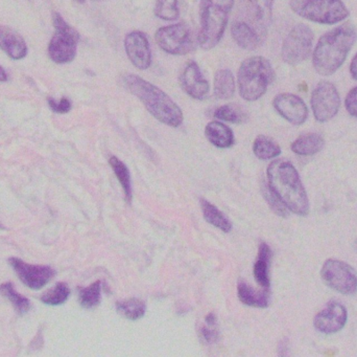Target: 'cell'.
<instances>
[{
    "mask_svg": "<svg viewBox=\"0 0 357 357\" xmlns=\"http://www.w3.org/2000/svg\"><path fill=\"white\" fill-rule=\"evenodd\" d=\"M356 38V29L351 23H344L324 34L312 54L317 73L325 77L333 75L345 62Z\"/></svg>",
    "mask_w": 357,
    "mask_h": 357,
    "instance_id": "obj_1",
    "label": "cell"
},
{
    "mask_svg": "<svg viewBox=\"0 0 357 357\" xmlns=\"http://www.w3.org/2000/svg\"><path fill=\"white\" fill-rule=\"evenodd\" d=\"M123 82L125 87L142 101L155 119L174 128L182 124L184 119L182 110L167 92L134 73L123 75Z\"/></svg>",
    "mask_w": 357,
    "mask_h": 357,
    "instance_id": "obj_2",
    "label": "cell"
},
{
    "mask_svg": "<svg viewBox=\"0 0 357 357\" xmlns=\"http://www.w3.org/2000/svg\"><path fill=\"white\" fill-rule=\"evenodd\" d=\"M268 186L289 211L299 216L310 213L307 193L293 163L283 159L271 163L268 168Z\"/></svg>",
    "mask_w": 357,
    "mask_h": 357,
    "instance_id": "obj_3",
    "label": "cell"
},
{
    "mask_svg": "<svg viewBox=\"0 0 357 357\" xmlns=\"http://www.w3.org/2000/svg\"><path fill=\"white\" fill-rule=\"evenodd\" d=\"M235 0H201L197 42L204 50L215 48L226 31Z\"/></svg>",
    "mask_w": 357,
    "mask_h": 357,
    "instance_id": "obj_4",
    "label": "cell"
},
{
    "mask_svg": "<svg viewBox=\"0 0 357 357\" xmlns=\"http://www.w3.org/2000/svg\"><path fill=\"white\" fill-rule=\"evenodd\" d=\"M274 79V69L268 59L261 56L245 59L237 75L239 94L248 102L259 100Z\"/></svg>",
    "mask_w": 357,
    "mask_h": 357,
    "instance_id": "obj_5",
    "label": "cell"
},
{
    "mask_svg": "<svg viewBox=\"0 0 357 357\" xmlns=\"http://www.w3.org/2000/svg\"><path fill=\"white\" fill-rule=\"evenodd\" d=\"M289 4L302 18L321 24H335L349 16L342 0H291Z\"/></svg>",
    "mask_w": 357,
    "mask_h": 357,
    "instance_id": "obj_6",
    "label": "cell"
},
{
    "mask_svg": "<svg viewBox=\"0 0 357 357\" xmlns=\"http://www.w3.org/2000/svg\"><path fill=\"white\" fill-rule=\"evenodd\" d=\"M52 23L56 33L48 44V56L58 64L71 62L77 56L79 34L59 13L52 14Z\"/></svg>",
    "mask_w": 357,
    "mask_h": 357,
    "instance_id": "obj_7",
    "label": "cell"
},
{
    "mask_svg": "<svg viewBox=\"0 0 357 357\" xmlns=\"http://www.w3.org/2000/svg\"><path fill=\"white\" fill-rule=\"evenodd\" d=\"M155 40L161 50L175 56H183L195 50L192 31L185 22L161 27L156 31Z\"/></svg>",
    "mask_w": 357,
    "mask_h": 357,
    "instance_id": "obj_8",
    "label": "cell"
},
{
    "mask_svg": "<svg viewBox=\"0 0 357 357\" xmlns=\"http://www.w3.org/2000/svg\"><path fill=\"white\" fill-rule=\"evenodd\" d=\"M314 38V31L307 25L294 27L283 41L282 60L289 65H298L307 60L312 54Z\"/></svg>",
    "mask_w": 357,
    "mask_h": 357,
    "instance_id": "obj_9",
    "label": "cell"
},
{
    "mask_svg": "<svg viewBox=\"0 0 357 357\" xmlns=\"http://www.w3.org/2000/svg\"><path fill=\"white\" fill-rule=\"evenodd\" d=\"M321 276L331 289L342 295L351 296L357 291L356 270L341 260L328 259L325 261Z\"/></svg>",
    "mask_w": 357,
    "mask_h": 357,
    "instance_id": "obj_10",
    "label": "cell"
},
{
    "mask_svg": "<svg viewBox=\"0 0 357 357\" xmlns=\"http://www.w3.org/2000/svg\"><path fill=\"white\" fill-rule=\"evenodd\" d=\"M340 106L341 98L337 87L331 82H320L312 94V108L317 121H331L339 112Z\"/></svg>",
    "mask_w": 357,
    "mask_h": 357,
    "instance_id": "obj_11",
    "label": "cell"
},
{
    "mask_svg": "<svg viewBox=\"0 0 357 357\" xmlns=\"http://www.w3.org/2000/svg\"><path fill=\"white\" fill-rule=\"evenodd\" d=\"M8 262L18 275L19 279L33 291L43 289L56 274L50 266L31 265L18 258H10Z\"/></svg>",
    "mask_w": 357,
    "mask_h": 357,
    "instance_id": "obj_12",
    "label": "cell"
},
{
    "mask_svg": "<svg viewBox=\"0 0 357 357\" xmlns=\"http://www.w3.org/2000/svg\"><path fill=\"white\" fill-rule=\"evenodd\" d=\"M125 48L132 64L140 71H146L152 64L150 42L142 31H134L128 34L125 38Z\"/></svg>",
    "mask_w": 357,
    "mask_h": 357,
    "instance_id": "obj_13",
    "label": "cell"
},
{
    "mask_svg": "<svg viewBox=\"0 0 357 357\" xmlns=\"http://www.w3.org/2000/svg\"><path fill=\"white\" fill-rule=\"evenodd\" d=\"M348 312L345 306L339 302H331L314 318V328L321 333L333 335L345 327Z\"/></svg>",
    "mask_w": 357,
    "mask_h": 357,
    "instance_id": "obj_14",
    "label": "cell"
},
{
    "mask_svg": "<svg viewBox=\"0 0 357 357\" xmlns=\"http://www.w3.org/2000/svg\"><path fill=\"white\" fill-rule=\"evenodd\" d=\"M273 106L283 119L293 125H302L307 119V106L303 100L296 94H278L273 100Z\"/></svg>",
    "mask_w": 357,
    "mask_h": 357,
    "instance_id": "obj_15",
    "label": "cell"
},
{
    "mask_svg": "<svg viewBox=\"0 0 357 357\" xmlns=\"http://www.w3.org/2000/svg\"><path fill=\"white\" fill-rule=\"evenodd\" d=\"M180 83L183 90L195 100H204L209 94V82L203 77L199 65L195 61L187 63L183 69Z\"/></svg>",
    "mask_w": 357,
    "mask_h": 357,
    "instance_id": "obj_16",
    "label": "cell"
},
{
    "mask_svg": "<svg viewBox=\"0 0 357 357\" xmlns=\"http://www.w3.org/2000/svg\"><path fill=\"white\" fill-rule=\"evenodd\" d=\"M231 34L237 45L245 50H255L264 43L266 35L247 20H235L231 27Z\"/></svg>",
    "mask_w": 357,
    "mask_h": 357,
    "instance_id": "obj_17",
    "label": "cell"
},
{
    "mask_svg": "<svg viewBox=\"0 0 357 357\" xmlns=\"http://www.w3.org/2000/svg\"><path fill=\"white\" fill-rule=\"evenodd\" d=\"M0 48L14 60H21L27 54L24 39L10 27L0 25Z\"/></svg>",
    "mask_w": 357,
    "mask_h": 357,
    "instance_id": "obj_18",
    "label": "cell"
},
{
    "mask_svg": "<svg viewBox=\"0 0 357 357\" xmlns=\"http://www.w3.org/2000/svg\"><path fill=\"white\" fill-rule=\"evenodd\" d=\"M249 8V22L255 25L264 35L268 34V27L272 20L274 0H245Z\"/></svg>",
    "mask_w": 357,
    "mask_h": 357,
    "instance_id": "obj_19",
    "label": "cell"
},
{
    "mask_svg": "<svg viewBox=\"0 0 357 357\" xmlns=\"http://www.w3.org/2000/svg\"><path fill=\"white\" fill-rule=\"evenodd\" d=\"M272 259V251L266 243H261L258 251V257L254 264V277L256 282L262 289H270V264Z\"/></svg>",
    "mask_w": 357,
    "mask_h": 357,
    "instance_id": "obj_20",
    "label": "cell"
},
{
    "mask_svg": "<svg viewBox=\"0 0 357 357\" xmlns=\"http://www.w3.org/2000/svg\"><path fill=\"white\" fill-rule=\"evenodd\" d=\"M205 134L208 140L218 148H230L234 144L232 130L220 122H210L206 126Z\"/></svg>",
    "mask_w": 357,
    "mask_h": 357,
    "instance_id": "obj_21",
    "label": "cell"
},
{
    "mask_svg": "<svg viewBox=\"0 0 357 357\" xmlns=\"http://www.w3.org/2000/svg\"><path fill=\"white\" fill-rule=\"evenodd\" d=\"M325 140L320 134L308 133L299 136L291 144V151L302 156L317 154L324 148Z\"/></svg>",
    "mask_w": 357,
    "mask_h": 357,
    "instance_id": "obj_22",
    "label": "cell"
},
{
    "mask_svg": "<svg viewBox=\"0 0 357 357\" xmlns=\"http://www.w3.org/2000/svg\"><path fill=\"white\" fill-rule=\"evenodd\" d=\"M236 89L235 78L229 69H218L214 75L213 92L215 98L220 100H229L233 98Z\"/></svg>",
    "mask_w": 357,
    "mask_h": 357,
    "instance_id": "obj_23",
    "label": "cell"
},
{
    "mask_svg": "<svg viewBox=\"0 0 357 357\" xmlns=\"http://www.w3.org/2000/svg\"><path fill=\"white\" fill-rule=\"evenodd\" d=\"M238 298L241 303L251 307L266 308L270 304L268 291H257L252 289L247 283L241 282L237 289Z\"/></svg>",
    "mask_w": 357,
    "mask_h": 357,
    "instance_id": "obj_24",
    "label": "cell"
},
{
    "mask_svg": "<svg viewBox=\"0 0 357 357\" xmlns=\"http://www.w3.org/2000/svg\"><path fill=\"white\" fill-rule=\"evenodd\" d=\"M201 207L204 218L210 224L225 233H229L232 231V224H231L230 220L215 205H212L206 199H201Z\"/></svg>",
    "mask_w": 357,
    "mask_h": 357,
    "instance_id": "obj_25",
    "label": "cell"
},
{
    "mask_svg": "<svg viewBox=\"0 0 357 357\" xmlns=\"http://www.w3.org/2000/svg\"><path fill=\"white\" fill-rule=\"evenodd\" d=\"M253 152L258 159L268 161L279 156L281 154V148L272 138L266 136H259L254 142Z\"/></svg>",
    "mask_w": 357,
    "mask_h": 357,
    "instance_id": "obj_26",
    "label": "cell"
},
{
    "mask_svg": "<svg viewBox=\"0 0 357 357\" xmlns=\"http://www.w3.org/2000/svg\"><path fill=\"white\" fill-rule=\"evenodd\" d=\"M116 310L121 316L130 321H137L144 316L146 312V303L142 300L129 299L117 302Z\"/></svg>",
    "mask_w": 357,
    "mask_h": 357,
    "instance_id": "obj_27",
    "label": "cell"
},
{
    "mask_svg": "<svg viewBox=\"0 0 357 357\" xmlns=\"http://www.w3.org/2000/svg\"><path fill=\"white\" fill-rule=\"evenodd\" d=\"M109 163H110L111 168H112L113 171H114L117 180H119L121 187H123L128 203H131L133 194H132V182L129 169H128L127 166H126L123 161H119L116 156H111L110 159H109Z\"/></svg>",
    "mask_w": 357,
    "mask_h": 357,
    "instance_id": "obj_28",
    "label": "cell"
},
{
    "mask_svg": "<svg viewBox=\"0 0 357 357\" xmlns=\"http://www.w3.org/2000/svg\"><path fill=\"white\" fill-rule=\"evenodd\" d=\"M214 117L233 124H243L248 119L247 113L238 105L226 104L214 111Z\"/></svg>",
    "mask_w": 357,
    "mask_h": 357,
    "instance_id": "obj_29",
    "label": "cell"
},
{
    "mask_svg": "<svg viewBox=\"0 0 357 357\" xmlns=\"http://www.w3.org/2000/svg\"><path fill=\"white\" fill-rule=\"evenodd\" d=\"M0 293L6 299L10 300V303L14 306L15 310L19 314H25L31 309V302L27 298L23 297L20 293L15 291L12 283L8 282L0 285Z\"/></svg>",
    "mask_w": 357,
    "mask_h": 357,
    "instance_id": "obj_30",
    "label": "cell"
},
{
    "mask_svg": "<svg viewBox=\"0 0 357 357\" xmlns=\"http://www.w3.org/2000/svg\"><path fill=\"white\" fill-rule=\"evenodd\" d=\"M79 300L83 307L93 308L98 306L102 300V282L96 281L90 286L79 289Z\"/></svg>",
    "mask_w": 357,
    "mask_h": 357,
    "instance_id": "obj_31",
    "label": "cell"
},
{
    "mask_svg": "<svg viewBox=\"0 0 357 357\" xmlns=\"http://www.w3.org/2000/svg\"><path fill=\"white\" fill-rule=\"evenodd\" d=\"M70 296V289L66 283L60 282L46 291L41 297V301L46 305L59 306L64 304Z\"/></svg>",
    "mask_w": 357,
    "mask_h": 357,
    "instance_id": "obj_32",
    "label": "cell"
},
{
    "mask_svg": "<svg viewBox=\"0 0 357 357\" xmlns=\"http://www.w3.org/2000/svg\"><path fill=\"white\" fill-rule=\"evenodd\" d=\"M178 2V0H156L154 6L155 16L162 20H177L180 16Z\"/></svg>",
    "mask_w": 357,
    "mask_h": 357,
    "instance_id": "obj_33",
    "label": "cell"
},
{
    "mask_svg": "<svg viewBox=\"0 0 357 357\" xmlns=\"http://www.w3.org/2000/svg\"><path fill=\"white\" fill-rule=\"evenodd\" d=\"M262 194H264L266 201H268L271 209H272L277 215L281 216V217H287V216H289V209L285 207L284 203L279 199V197L273 192L272 189L270 188L268 184H264V186H262Z\"/></svg>",
    "mask_w": 357,
    "mask_h": 357,
    "instance_id": "obj_34",
    "label": "cell"
},
{
    "mask_svg": "<svg viewBox=\"0 0 357 357\" xmlns=\"http://www.w3.org/2000/svg\"><path fill=\"white\" fill-rule=\"evenodd\" d=\"M48 106L50 107L54 112L56 113H67L71 110L70 100L67 98H62L60 101L54 100V99H48Z\"/></svg>",
    "mask_w": 357,
    "mask_h": 357,
    "instance_id": "obj_35",
    "label": "cell"
},
{
    "mask_svg": "<svg viewBox=\"0 0 357 357\" xmlns=\"http://www.w3.org/2000/svg\"><path fill=\"white\" fill-rule=\"evenodd\" d=\"M213 327L215 326H210V325H207V326L202 327L201 330H199L201 339L203 340L205 343L213 344L218 341V333L215 328H213Z\"/></svg>",
    "mask_w": 357,
    "mask_h": 357,
    "instance_id": "obj_36",
    "label": "cell"
},
{
    "mask_svg": "<svg viewBox=\"0 0 357 357\" xmlns=\"http://www.w3.org/2000/svg\"><path fill=\"white\" fill-rule=\"evenodd\" d=\"M345 106L352 117H357V86L352 88L346 96Z\"/></svg>",
    "mask_w": 357,
    "mask_h": 357,
    "instance_id": "obj_37",
    "label": "cell"
},
{
    "mask_svg": "<svg viewBox=\"0 0 357 357\" xmlns=\"http://www.w3.org/2000/svg\"><path fill=\"white\" fill-rule=\"evenodd\" d=\"M350 73H351V77L357 81V52L350 64Z\"/></svg>",
    "mask_w": 357,
    "mask_h": 357,
    "instance_id": "obj_38",
    "label": "cell"
},
{
    "mask_svg": "<svg viewBox=\"0 0 357 357\" xmlns=\"http://www.w3.org/2000/svg\"><path fill=\"white\" fill-rule=\"evenodd\" d=\"M206 324L210 325V326H216V322H218V319H216V316L214 314H209L205 319Z\"/></svg>",
    "mask_w": 357,
    "mask_h": 357,
    "instance_id": "obj_39",
    "label": "cell"
},
{
    "mask_svg": "<svg viewBox=\"0 0 357 357\" xmlns=\"http://www.w3.org/2000/svg\"><path fill=\"white\" fill-rule=\"evenodd\" d=\"M8 81V75H6V71L0 66V82Z\"/></svg>",
    "mask_w": 357,
    "mask_h": 357,
    "instance_id": "obj_40",
    "label": "cell"
},
{
    "mask_svg": "<svg viewBox=\"0 0 357 357\" xmlns=\"http://www.w3.org/2000/svg\"><path fill=\"white\" fill-rule=\"evenodd\" d=\"M77 2H79V3H84L85 2V0H77Z\"/></svg>",
    "mask_w": 357,
    "mask_h": 357,
    "instance_id": "obj_41",
    "label": "cell"
},
{
    "mask_svg": "<svg viewBox=\"0 0 357 357\" xmlns=\"http://www.w3.org/2000/svg\"><path fill=\"white\" fill-rule=\"evenodd\" d=\"M0 230H4V226L1 224H0Z\"/></svg>",
    "mask_w": 357,
    "mask_h": 357,
    "instance_id": "obj_42",
    "label": "cell"
},
{
    "mask_svg": "<svg viewBox=\"0 0 357 357\" xmlns=\"http://www.w3.org/2000/svg\"><path fill=\"white\" fill-rule=\"evenodd\" d=\"M96 1H105V0H96Z\"/></svg>",
    "mask_w": 357,
    "mask_h": 357,
    "instance_id": "obj_43",
    "label": "cell"
},
{
    "mask_svg": "<svg viewBox=\"0 0 357 357\" xmlns=\"http://www.w3.org/2000/svg\"><path fill=\"white\" fill-rule=\"evenodd\" d=\"M356 247H357V241H356Z\"/></svg>",
    "mask_w": 357,
    "mask_h": 357,
    "instance_id": "obj_44",
    "label": "cell"
}]
</instances>
